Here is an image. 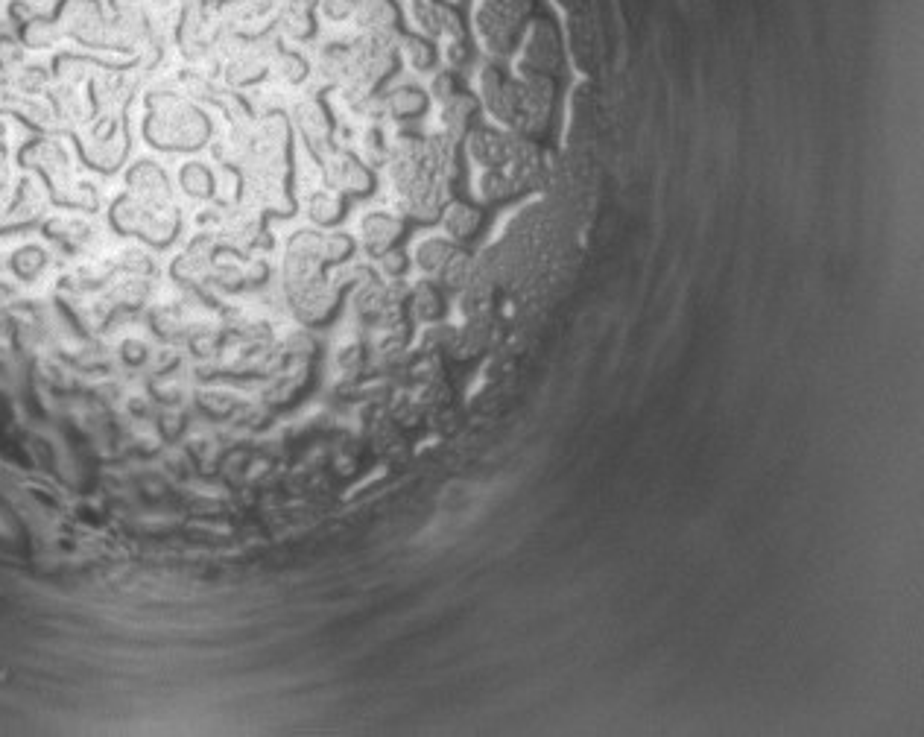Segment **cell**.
I'll list each match as a JSON object with an SVG mask.
<instances>
[{
	"mask_svg": "<svg viewBox=\"0 0 924 737\" xmlns=\"http://www.w3.org/2000/svg\"><path fill=\"white\" fill-rule=\"evenodd\" d=\"M150 117L144 123L147 141L158 150H196L211 138V123L199 109L176 94H150Z\"/></svg>",
	"mask_w": 924,
	"mask_h": 737,
	"instance_id": "obj_1",
	"label": "cell"
},
{
	"mask_svg": "<svg viewBox=\"0 0 924 737\" xmlns=\"http://www.w3.org/2000/svg\"><path fill=\"white\" fill-rule=\"evenodd\" d=\"M79 153L94 170L112 173L123 164V158L129 153V132L117 117L100 115V123H94L91 132L82 135Z\"/></svg>",
	"mask_w": 924,
	"mask_h": 737,
	"instance_id": "obj_2",
	"label": "cell"
},
{
	"mask_svg": "<svg viewBox=\"0 0 924 737\" xmlns=\"http://www.w3.org/2000/svg\"><path fill=\"white\" fill-rule=\"evenodd\" d=\"M56 21L65 36L88 47H109V21L97 0H62Z\"/></svg>",
	"mask_w": 924,
	"mask_h": 737,
	"instance_id": "obj_3",
	"label": "cell"
},
{
	"mask_svg": "<svg viewBox=\"0 0 924 737\" xmlns=\"http://www.w3.org/2000/svg\"><path fill=\"white\" fill-rule=\"evenodd\" d=\"M325 179H328L331 188L354 196L372 194V188H375L372 170L363 161H357L351 153H343V150H328L325 153Z\"/></svg>",
	"mask_w": 924,
	"mask_h": 737,
	"instance_id": "obj_4",
	"label": "cell"
},
{
	"mask_svg": "<svg viewBox=\"0 0 924 737\" xmlns=\"http://www.w3.org/2000/svg\"><path fill=\"white\" fill-rule=\"evenodd\" d=\"M287 296H290V302H293L296 316H299L302 322H308V325H316V322H325V319L334 313L340 293H337V284L328 281L325 272H322V275H316L313 281L302 284L299 290H293V293H287Z\"/></svg>",
	"mask_w": 924,
	"mask_h": 737,
	"instance_id": "obj_5",
	"label": "cell"
},
{
	"mask_svg": "<svg viewBox=\"0 0 924 737\" xmlns=\"http://www.w3.org/2000/svg\"><path fill=\"white\" fill-rule=\"evenodd\" d=\"M480 91H483L486 109L498 117L503 126L518 132V91H515V82L503 77L498 68H486L480 74Z\"/></svg>",
	"mask_w": 924,
	"mask_h": 737,
	"instance_id": "obj_6",
	"label": "cell"
},
{
	"mask_svg": "<svg viewBox=\"0 0 924 737\" xmlns=\"http://www.w3.org/2000/svg\"><path fill=\"white\" fill-rule=\"evenodd\" d=\"M126 185H129V194L135 196V199H141L147 208H170L173 205L167 173L158 164H153V161L135 164L126 173Z\"/></svg>",
	"mask_w": 924,
	"mask_h": 737,
	"instance_id": "obj_7",
	"label": "cell"
},
{
	"mask_svg": "<svg viewBox=\"0 0 924 737\" xmlns=\"http://www.w3.org/2000/svg\"><path fill=\"white\" fill-rule=\"evenodd\" d=\"M474 24H477V33H480V39L486 44V50L495 53V56H506L515 47V36H518V24L521 21H515V18H509V15H503L498 9L483 3L477 9Z\"/></svg>",
	"mask_w": 924,
	"mask_h": 737,
	"instance_id": "obj_8",
	"label": "cell"
},
{
	"mask_svg": "<svg viewBox=\"0 0 924 737\" xmlns=\"http://www.w3.org/2000/svg\"><path fill=\"white\" fill-rule=\"evenodd\" d=\"M506 138L498 129H486V126H477L465 135V147H468V156L474 158L480 167L486 170H495L503 167L506 161Z\"/></svg>",
	"mask_w": 924,
	"mask_h": 737,
	"instance_id": "obj_9",
	"label": "cell"
},
{
	"mask_svg": "<svg viewBox=\"0 0 924 737\" xmlns=\"http://www.w3.org/2000/svg\"><path fill=\"white\" fill-rule=\"evenodd\" d=\"M404 232L401 220L384 214V211H375V214H366L363 223H360V234H363V246L369 249V255H381L386 249H392L398 243V237Z\"/></svg>",
	"mask_w": 924,
	"mask_h": 737,
	"instance_id": "obj_10",
	"label": "cell"
},
{
	"mask_svg": "<svg viewBox=\"0 0 924 737\" xmlns=\"http://www.w3.org/2000/svg\"><path fill=\"white\" fill-rule=\"evenodd\" d=\"M296 123L305 132V138H308V144L313 150H319V153L331 150V144H328L331 141V117H328V109L319 100L299 103L296 106Z\"/></svg>",
	"mask_w": 924,
	"mask_h": 737,
	"instance_id": "obj_11",
	"label": "cell"
},
{
	"mask_svg": "<svg viewBox=\"0 0 924 737\" xmlns=\"http://www.w3.org/2000/svg\"><path fill=\"white\" fill-rule=\"evenodd\" d=\"M39 214H41L39 191H36L30 182H24V185H21V194H18V199H15L9 208H3V211H0V234L15 232V229L30 226L33 220H39Z\"/></svg>",
	"mask_w": 924,
	"mask_h": 737,
	"instance_id": "obj_12",
	"label": "cell"
},
{
	"mask_svg": "<svg viewBox=\"0 0 924 737\" xmlns=\"http://www.w3.org/2000/svg\"><path fill=\"white\" fill-rule=\"evenodd\" d=\"M474 117H477V100L471 94L457 91L451 100L442 103V129L454 141H462L474 129Z\"/></svg>",
	"mask_w": 924,
	"mask_h": 737,
	"instance_id": "obj_13",
	"label": "cell"
},
{
	"mask_svg": "<svg viewBox=\"0 0 924 737\" xmlns=\"http://www.w3.org/2000/svg\"><path fill=\"white\" fill-rule=\"evenodd\" d=\"M489 334H492V319H489V313H486V316H471L460 331H454L448 351H454L457 357H474V354H480V351L486 349Z\"/></svg>",
	"mask_w": 924,
	"mask_h": 737,
	"instance_id": "obj_14",
	"label": "cell"
},
{
	"mask_svg": "<svg viewBox=\"0 0 924 737\" xmlns=\"http://www.w3.org/2000/svg\"><path fill=\"white\" fill-rule=\"evenodd\" d=\"M439 220L445 223V232H448L451 240L465 243V240H471V237L477 234L480 223H483V214H480L474 205H465V202H448Z\"/></svg>",
	"mask_w": 924,
	"mask_h": 737,
	"instance_id": "obj_15",
	"label": "cell"
},
{
	"mask_svg": "<svg viewBox=\"0 0 924 737\" xmlns=\"http://www.w3.org/2000/svg\"><path fill=\"white\" fill-rule=\"evenodd\" d=\"M354 24L369 33V30H384V27H398V9L392 0H357L351 12Z\"/></svg>",
	"mask_w": 924,
	"mask_h": 737,
	"instance_id": "obj_16",
	"label": "cell"
},
{
	"mask_svg": "<svg viewBox=\"0 0 924 737\" xmlns=\"http://www.w3.org/2000/svg\"><path fill=\"white\" fill-rule=\"evenodd\" d=\"M427 109V94L419 88H395L384 94V115L395 120H410V117L424 115Z\"/></svg>",
	"mask_w": 924,
	"mask_h": 737,
	"instance_id": "obj_17",
	"label": "cell"
},
{
	"mask_svg": "<svg viewBox=\"0 0 924 737\" xmlns=\"http://www.w3.org/2000/svg\"><path fill=\"white\" fill-rule=\"evenodd\" d=\"M44 232H47L50 240H56L59 246H65L71 252L85 249L91 243V237H94V229L88 223H82V220H50L44 226Z\"/></svg>",
	"mask_w": 924,
	"mask_h": 737,
	"instance_id": "obj_18",
	"label": "cell"
},
{
	"mask_svg": "<svg viewBox=\"0 0 924 737\" xmlns=\"http://www.w3.org/2000/svg\"><path fill=\"white\" fill-rule=\"evenodd\" d=\"M471 270H474V258L465 252V249H454L451 252V258L442 264V270L436 272V278H439V287H445V290H454V293H460L462 287L471 281Z\"/></svg>",
	"mask_w": 924,
	"mask_h": 737,
	"instance_id": "obj_19",
	"label": "cell"
},
{
	"mask_svg": "<svg viewBox=\"0 0 924 737\" xmlns=\"http://www.w3.org/2000/svg\"><path fill=\"white\" fill-rule=\"evenodd\" d=\"M62 36L65 33H62L59 21L56 18H44V15H33L30 21H24V30H21L24 47H36V50L53 47Z\"/></svg>",
	"mask_w": 924,
	"mask_h": 737,
	"instance_id": "obj_20",
	"label": "cell"
},
{
	"mask_svg": "<svg viewBox=\"0 0 924 737\" xmlns=\"http://www.w3.org/2000/svg\"><path fill=\"white\" fill-rule=\"evenodd\" d=\"M454 249H457V246H454L448 237H427V240H422V243L416 246V264H419V270L427 272V275H436V272L442 270V264L451 258Z\"/></svg>",
	"mask_w": 924,
	"mask_h": 737,
	"instance_id": "obj_21",
	"label": "cell"
},
{
	"mask_svg": "<svg viewBox=\"0 0 924 737\" xmlns=\"http://www.w3.org/2000/svg\"><path fill=\"white\" fill-rule=\"evenodd\" d=\"M281 30L296 41H305L313 36V15H310V6L299 3V0H287L284 3V12L278 18Z\"/></svg>",
	"mask_w": 924,
	"mask_h": 737,
	"instance_id": "obj_22",
	"label": "cell"
},
{
	"mask_svg": "<svg viewBox=\"0 0 924 737\" xmlns=\"http://www.w3.org/2000/svg\"><path fill=\"white\" fill-rule=\"evenodd\" d=\"M386 308H389V305H386V284L369 278V281H363V284L357 287V293H354V311L360 313L363 319H372V322H375Z\"/></svg>",
	"mask_w": 924,
	"mask_h": 737,
	"instance_id": "obj_23",
	"label": "cell"
},
{
	"mask_svg": "<svg viewBox=\"0 0 924 737\" xmlns=\"http://www.w3.org/2000/svg\"><path fill=\"white\" fill-rule=\"evenodd\" d=\"M100 71H103V65H97L91 59H82V56H74V53H62L56 59V77L65 85H79L85 79H94Z\"/></svg>",
	"mask_w": 924,
	"mask_h": 737,
	"instance_id": "obj_24",
	"label": "cell"
},
{
	"mask_svg": "<svg viewBox=\"0 0 924 737\" xmlns=\"http://www.w3.org/2000/svg\"><path fill=\"white\" fill-rule=\"evenodd\" d=\"M410 299H413V311H416V316L422 322H436L445 313V299H442V293H439V287L433 281H422L410 293Z\"/></svg>",
	"mask_w": 924,
	"mask_h": 737,
	"instance_id": "obj_25",
	"label": "cell"
},
{
	"mask_svg": "<svg viewBox=\"0 0 924 737\" xmlns=\"http://www.w3.org/2000/svg\"><path fill=\"white\" fill-rule=\"evenodd\" d=\"M343 211H346V202L334 191H322L310 199V220L316 226H334L343 217Z\"/></svg>",
	"mask_w": 924,
	"mask_h": 737,
	"instance_id": "obj_26",
	"label": "cell"
},
{
	"mask_svg": "<svg viewBox=\"0 0 924 737\" xmlns=\"http://www.w3.org/2000/svg\"><path fill=\"white\" fill-rule=\"evenodd\" d=\"M348 68H351V53H348V47L331 44V47L322 50V56H319V71H322V77L328 79V82L343 85L348 77Z\"/></svg>",
	"mask_w": 924,
	"mask_h": 737,
	"instance_id": "obj_27",
	"label": "cell"
},
{
	"mask_svg": "<svg viewBox=\"0 0 924 737\" xmlns=\"http://www.w3.org/2000/svg\"><path fill=\"white\" fill-rule=\"evenodd\" d=\"M398 47H401L404 59L410 62V68H416V71H430L436 65V50L422 36H401Z\"/></svg>",
	"mask_w": 924,
	"mask_h": 737,
	"instance_id": "obj_28",
	"label": "cell"
},
{
	"mask_svg": "<svg viewBox=\"0 0 924 737\" xmlns=\"http://www.w3.org/2000/svg\"><path fill=\"white\" fill-rule=\"evenodd\" d=\"M179 179H182V188L196 199H208L214 194V176L205 164H185Z\"/></svg>",
	"mask_w": 924,
	"mask_h": 737,
	"instance_id": "obj_29",
	"label": "cell"
},
{
	"mask_svg": "<svg viewBox=\"0 0 924 737\" xmlns=\"http://www.w3.org/2000/svg\"><path fill=\"white\" fill-rule=\"evenodd\" d=\"M44 267H47V252L39 249V246H24V249H18L12 255V270H15V275H21L24 281L39 278Z\"/></svg>",
	"mask_w": 924,
	"mask_h": 737,
	"instance_id": "obj_30",
	"label": "cell"
},
{
	"mask_svg": "<svg viewBox=\"0 0 924 737\" xmlns=\"http://www.w3.org/2000/svg\"><path fill=\"white\" fill-rule=\"evenodd\" d=\"M515 191H518L515 182L503 173L501 167L486 170L483 179H480V196H483L486 202H503V199H509Z\"/></svg>",
	"mask_w": 924,
	"mask_h": 737,
	"instance_id": "obj_31",
	"label": "cell"
},
{
	"mask_svg": "<svg viewBox=\"0 0 924 737\" xmlns=\"http://www.w3.org/2000/svg\"><path fill=\"white\" fill-rule=\"evenodd\" d=\"M9 82H12V91H18L21 97H36V94L50 91V74L44 68H21Z\"/></svg>",
	"mask_w": 924,
	"mask_h": 737,
	"instance_id": "obj_32",
	"label": "cell"
},
{
	"mask_svg": "<svg viewBox=\"0 0 924 737\" xmlns=\"http://www.w3.org/2000/svg\"><path fill=\"white\" fill-rule=\"evenodd\" d=\"M264 62L258 56H252L249 50H240V56H234L229 65V79L234 85H246V82H255L264 74Z\"/></svg>",
	"mask_w": 924,
	"mask_h": 737,
	"instance_id": "obj_33",
	"label": "cell"
},
{
	"mask_svg": "<svg viewBox=\"0 0 924 737\" xmlns=\"http://www.w3.org/2000/svg\"><path fill=\"white\" fill-rule=\"evenodd\" d=\"M354 252V240L343 232L322 234V246H319V255H322V264H343L351 258Z\"/></svg>",
	"mask_w": 924,
	"mask_h": 737,
	"instance_id": "obj_34",
	"label": "cell"
},
{
	"mask_svg": "<svg viewBox=\"0 0 924 737\" xmlns=\"http://www.w3.org/2000/svg\"><path fill=\"white\" fill-rule=\"evenodd\" d=\"M272 68L278 71V77L293 82V85H296V82H305V77H308L310 71L308 62H305L299 53H284V50L272 59Z\"/></svg>",
	"mask_w": 924,
	"mask_h": 737,
	"instance_id": "obj_35",
	"label": "cell"
},
{
	"mask_svg": "<svg viewBox=\"0 0 924 737\" xmlns=\"http://www.w3.org/2000/svg\"><path fill=\"white\" fill-rule=\"evenodd\" d=\"M153 328L158 337L164 340H179L185 334V319L179 316V311H170V308H161L153 316Z\"/></svg>",
	"mask_w": 924,
	"mask_h": 737,
	"instance_id": "obj_36",
	"label": "cell"
},
{
	"mask_svg": "<svg viewBox=\"0 0 924 737\" xmlns=\"http://www.w3.org/2000/svg\"><path fill=\"white\" fill-rule=\"evenodd\" d=\"M24 65V41L15 36H0V74H12Z\"/></svg>",
	"mask_w": 924,
	"mask_h": 737,
	"instance_id": "obj_37",
	"label": "cell"
},
{
	"mask_svg": "<svg viewBox=\"0 0 924 737\" xmlns=\"http://www.w3.org/2000/svg\"><path fill=\"white\" fill-rule=\"evenodd\" d=\"M363 150H366L369 164H386V161H389V147H386L384 135H381L378 129H369V132L363 135Z\"/></svg>",
	"mask_w": 924,
	"mask_h": 737,
	"instance_id": "obj_38",
	"label": "cell"
},
{
	"mask_svg": "<svg viewBox=\"0 0 924 737\" xmlns=\"http://www.w3.org/2000/svg\"><path fill=\"white\" fill-rule=\"evenodd\" d=\"M378 264H381V272L389 275V278H401L404 270H407V258H404V252H401V249H395V246L378 255Z\"/></svg>",
	"mask_w": 924,
	"mask_h": 737,
	"instance_id": "obj_39",
	"label": "cell"
},
{
	"mask_svg": "<svg viewBox=\"0 0 924 737\" xmlns=\"http://www.w3.org/2000/svg\"><path fill=\"white\" fill-rule=\"evenodd\" d=\"M457 94V79L451 71H442V74H436L433 82H430V97L436 100V103H445V100H451Z\"/></svg>",
	"mask_w": 924,
	"mask_h": 737,
	"instance_id": "obj_40",
	"label": "cell"
},
{
	"mask_svg": "<svg viewBox=\"0 0 924 737\" xmlns=\"http://www.w3.org/2000/svg\"><path fill=\"white\" fill-rule=\"evenodd\" d=\"M278 0H231V9L240 15V18H255V15H264L270 12ZM284 3V0H281Z\"/></svg>",
	"mask_w": 924,
	"mask_h": 737,
	"instance_id": "obj_41",
	"label": "cell"
},
{
	"mask_svg": "<svg viewBox=\"0 0 924 737\" xmlns=\"http://www.w3.org/2000/svg\"><path fill=\"white\" fill-rule=\"evenodd\" d=\"M483 3L498 9L503 15H509V18H515V21H521L530 12V0H483Z\"/></svg>",
	"mask_w": 924,
	"mask_h": 737,
	"instance_id": "obj_42",
	"label": "cell"
},
{
	"mask_svg": "<svg viewBox=\"0 0 924 737\" xmlns=\"http://www.w3.org/2000/svg\"><path fill=\"white\" fill-rule=\"evenodd\" d=\"M354 3H357V0H319L322 12H325L331 21H346V18H351Z\"/></svg>",
	"mask_w": 924,
	"mask_h": 737,
	"instance_id": "obj_43",
	"label": "cell"
},
{
	"mask_svg": "<svg viewBox=\"0 0 924 737\" xmlns=\"http://www.w3.org/2000/svg\"><path fill=\"white\" fill-rule=\"evenodd\" d=\"M9 182V153H6V126L0 123V188Z\"/></svg>",
	"mask_w": 924,
	"mask_h": 737,
	"instance_id": "obj_44",
	"label": "cell"
},
{
	"mask_svg": "<svg viewBox=\"0 0 924 737\" xmlns=\"http://www.w3.org/2000/svg\"><path fill=\"white\" fill-rule=\"evenodd\" d=\"M123 357H126L129 363H141V360H147V346L129 340V343H123Z\"/></svg>",
	"mask_w": 924,
	"mask_h": 737,
	"instance_id": "obj_45",
	"label": "cell"
},
{
	"mask_svg": "<svg viewBox=\"0 0 924 737\" xmlns=\"http://www.w3.org/2000/svg\"><path fill=\"white\" fill-rule=\"evenodd\" d=\"M299 3H305V6H316L319 0H299Z\"/></svg>",
	"mask_w": 924,
	"mask_h": 737,
	"instance_id": "obj_46",
	"label": "cell"
}]
</instances>
